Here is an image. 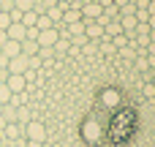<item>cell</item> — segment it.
Listing matches in <instances>:
<instances>
[{
	"instance_id": "cell-1",
	"label": "cell",
	"mask_w": 155,
	"mask_h": 147,
	"mask_svg": "<svg viewBox=\"0 0 155 147\" xmlns=\"http://www.w3.org/2000/svg\"><path fill=\"white\" fill-rule=\"evenodd\" d=\"M134 125H136L134 109H120V112H114V117L109 120L106 139H112V142H125V139L134 134Z\"/></svg>"
},
{
	"instance_id": "cell-2",
	"label": "cell",
	"mask_w": 155,
	"mask_h": 147,
	"mask_svg": "<svg viewBox=\"0 0 155 147\" xmlns=\"http://www.w3.org/2000/svg\"><path fill=\"white\" fill-rule=\"evenodd\" d=\"M82 139H87L90 145H98L104 139V125H101L98 117H87L82 123Z\"/></svg>"
},
{
	"instance_id": "cell-3",
	"label": "cell",
	"mask_w": 155,
	"mask_h": 147,
	"mask_svg": "<svg viewBox=\"0 0 155 147\" xmlns=\"http://www.w3.org/2000/svg\"><path fill=\"white\" fill-rule=\"evenodd\" d=\"M35 41H38V46H41V49H52V46H57V44H60V30H57L54 25H52V27H46V30H38Z\"/></svg>"
},
{
	"instance_id": "cell-4",
	"label": "cell",
	"mask_w": 155,
	"mask_h": 147,
	"mask_svg": "<svg viewBox=\"0 0 155 147\" xmlns=\"http://www.w3.org/2000/svg\"><path fill=\"white\" fill-rule=\"evenodd\" d=\"M25 136H27V142H44V139H46V128H44V123L30 120V123L25 125Z\"/></svg>"
},
{
	"instance_id": "cell-5",
	"label": "cell",
	"mask_w": 155,
	"mask_h": 147,
	"mask_svg": "<svg viewBox=\"0 0 155 147\" xmlns=\"http://www.w3.org/2000/svg\"><path fill=\"white\" fill-rule=\"evenodd\" d=\"M3 82L8 85V90H11L14 95H16V93H25V90H27V79H25V74H8Z\"/></svg>"
},
{
	"instance_id": "cell-6",
	"label": "cell",
	"mask_w": 155,
	"mask_h": 147,
	"mask_svg": "<svg viewBox=\"0 0 155 147\" xmlns=\"http://www.w3.org/2000/svg\"><path fill=\"white\" fill-rule=\"evenodd\" d=\"M101 104H104L106 109H114V106L120 104V90H117V87H104V90H101Z\"/></svg>"
},
{
	"instance_id": "cell-7",
	"label": "cell",
	"mask_w": 155,
	"mask_h": 147,
	"mask_svg": "<svg viewBox=\"0 0 155 147\" xmlns=\"http://www.w3.org/2000/svg\"><path fill=\"white\" fill-rule=\"evenodd\" d=\"M79 11H82V19L90 22V19H98V16L104 14V5H101V3H84Z\"/></svg>"
},
{
	"instance_id": "cell-8",
	"label": "cell",
	"mask_w": 155,
	"mask_h": 147,
	"mask_svg": "<svg viewBox=\"0 0 155 147\" xmlns=\"http://www.w3.org/2000/svg\"><path fill=\"white\" fill-rule=\"evenodd\" d=\"M27 55H16V57H11L8 60V74H25L27 71Z\"/></svg>"
},
{
	"instance_id": "cell-9",
	"label": "cell",
	"mask_w": 155,
	"mask_h": 147,
	"mask_svg": "<svg viewBox=\"0 0 155 147\" xmlns=\"http://www.w3.org/2000/svg\"><path fill=\"white\" fill-rule=\"evenodd\" d=\"M5 35H8L11 41H19V44H22V41H25V35H27V27H25L22 22H11V27L5 30Z\"/></svg>"
},
{
	"instance_id": "cell-10",
	"label": "cell",
	"mask_w": 155,
	"mask_h": 147,
	"mask_svg": "<svg viewBox=\"0 0 155 147\" xmlns=\"http://www.w3.org/2000/svg\"><path fill=\"white\" fill-rule=\"evenodd\" d=\"M84 35H87V38L101 41V38H104V27H101L95 19H90V22H84Z\"/></svg>"
},
{
	"instance_id": "cell-11",
	"label": "cell",
	"mask_w": 155,
	"mask_h": 147,
	"mask_svg": "<svg viewBox=\"0 0 155 147\" xmlns=\"http://www.w3.org/2000/svg\"><path fill=\"white\" fill-rule=\"evenodd\" d=\"M0 52H3V55H5V57L11 60V57L22 55V44H19V41H11V38H8V41L3 44V49H0Z\"/></svg>"
},
{
	"instance_id": "cell-12",
	"label": "cell",
	"mask_w": 155,
	"mask_h": 147,
	"mask_svg": "<svg viewBox=\"0 0 155 147\" xmlns=\"http://www.w3.org/2000/svg\"><path fill=\"white\" fill-rule=\"evenodd\" d=\"M63 22H65V25L82 22V11H79V8H65V11H63Z\"/></svg>"
},
{
	"instance_id": "cell-13",
	"label": "cell",
	"mask_w": 155,
	"mask_h": 147,
	"mask_svg": "<svg viewBox=\"0 0 155 147\" xmlns=\"http://www.w3.org/2000/svg\"><path fill=\"white\" fill-rule=\"evenodd\" d=\"M35 22H38V11H35V8L22 11V25H25V27H35Z\"/></svg>"
},
{
	"instance_id": "cell-14",
	"label": "cell",
	"mask_w": 155,
	"mask_h": 147,
	"mask_svg": "<svg viewBox=\"0 0 155 147\" xmlns=\"http://www.w3.org/2000/svg\"><path fill=\"white\" fill-rule=\"evenodd\" d=\"M41 52V46H38V41H22V55H27V57H33V55H38Z\"/></svg>"
},
{
	"instance_id": "cell-15",
	"label": "cell",
	"mask_w": 155,
	"mask_h": 147,
	"mask_svg": "<svg viewBox=\"0 0 155 147\" xmlns=\"http://www.w3.org/2000/svg\"><path fill=\"white\" fill-rule=\"evenodd\" d=\"M63 11H65V8H54V5H49L44 14H46V16H49V22L54 25V22H60V19H63Z\"/></svg>"
},
{
	"instance_id": "cell-16",
	"label": "cell",
	"mask_w": 155,
	"mask_h": 147,
	"mask_svg": "<svg viewBox=\"0 0 155 147\" xmlns=\"http://www.w3.org/2000/svg\"><path fill=\"white\" fill-rule=\"evenodd\" d=\"M11 95H14V93L8 90V85H5V82H0V106H5V104L11 101Z\"/></svg>"
},
{
	"instance_id": "cell-17",
	"label": "cell",
	"mask_w": 155,
	"mask_h": 147,
	"mask_svg": "<svg viewBox=\"0 0 155 147\" xmlns=\"http://www.w3.org/2000/svg\"><path fill=\"white\" fill-rule=\"evenodd\" d=\"M14 8L16 11H30V8H35V0H14Z\"/></svg>"
},
{
	"instance_id": "cell-18",
	"label": "cell",
	"mask_w": 155,
	"mask_h": 147,
	"mask_svg": "<svg viewBox=\"0 0 155 147\" xmlns=\"http://www.w3.org/2000/svg\"><path fill=\"white\" fill-rule=\"evenodd\" d=\"M35 27H38V30H46V27H52L49 16H46V14H38V22H35Z\"/></svg>"
},
{
	"instance_id": "cell-19",
	"label": "cell",
	"mask_w": 155,
	"mask_h": 147,
	"mask_svg": "<svg viewBox=\"0 0 155 147\" xmlns=\"http://www.w3.org/2000/svg\"><path fill=\"white\" fill-rule=\"evenodd\" d=\"M3 131H5V136H8V139H16V136H19V125H14V123H8Z\"/></svg>"
},
{
	"instance_id": "cell-20",
	"label": "cell",
	"mask_w": 155,
	"mask_h": 147,
	"mask_svg": "<svg viewBox=\"0 0 155 147\" xmlns=\"http://www.w3.org/2000/svg\"><path fill=\"white\" fill-rule=\"evenodd\" d=\"M8 27H11V14L0 11V30H8Z\"/></svg>"
},
{
	"instance_id": "cell-21",
	"label": "cell",
	"mask_w": 155,
	"mask_h": 147,
	"mask_svg": "<svg viewBox=\"0 0 155 147\" xmlns=\"http://www.w3.org/2000/svg\"><path fill=\"white\" fill-rule=\"evenodd\" d=\"M114 46H120V49H125V44H128V38H125V33H120V35H114V41H112Z\"/></svg>"
},
{
	"instance_id": "cell-22",
	"label": "cell",
	"mask_w": 155,
	"mask_h": 147,
	"mask_svg": "<svg viewBox=\"0 0 155 147\" xmlns=\"http://www.w3.org/2000/svg\"><path fill=\"white\" fill-rule=\"evenodd\" d=\"M5 125H8V120H5V115H3V112H0V131H3V128H5Z\"/></svg>"
},
{
	"instance_id": "cell-23",
	"label": "cell",
	"mask_w": 155,
	"mask_h": 147,
	"mask_svg": "<svg viewBox=\"0 0 155 147\" xmlns=\"http://www.w3.org/2000/svg\"><path fill=\"white\" fill-rule=\"evenodd\" d=\"M8 41V35H5V30H0V49H3V44Z\"/></svg>"
},
{
	"instance_id": "cell-24",
	"label": "cell",
	"mask_w": 155,
	"mask_h": 147,
	"mask_svg": "<svg viewBox=\"0 0 155 147\" xmlns=\"http://www.w3.org/2000/svg\"><path fill=\"white\" fill-rule=\"evenodd\" d=\"M27 147H44V142H27Z\"/></svg>"
},
{
	"instance_id": "cell-25",
	"label": "cell",
	"mask_w": 155,
	"mask_h": 147,
	"mask_svg": "<svg viewBox=\"0 0 155 147\" xmlns=\"http://www.w3.org/2000/svg\"><path fill=\"white\" fill-rule=\"evenodd\" d=\"M0 11H3V8H0Z\"/></svg>"
}]
</instances>
